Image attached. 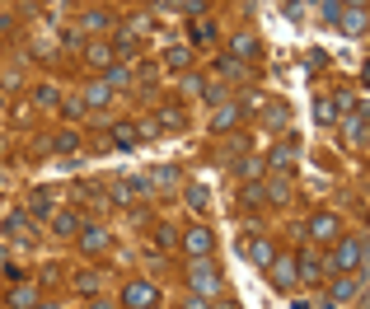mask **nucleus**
Returning a JSON list of instances; mask_svg holds the SVG:
<instances>
[{
  "label": "nucleus",
  "instance_id": "obj_1",
  "mask_svg": "<svg viewBox=\"0 0 370 309\" xmlns=\"http://www.w3.org/2000/svg\"><path fill=\"white\" fill-rule=\"evenodd\" d=\"M328 267H333V272H366V239H361V234H338Z\"/></svg>",
  "mask_w": 370,
  "mask_h": 309
},
{
  "label": "nucleus",
  "instance_id": "obj_2",
  "mask_svg": "<svg viewBox=\"0 0 370 309\" xmlns=\"http://www.w3.org/2000/svg\"><path fill=\"white\" fill-rule=\"evenodd\" d=\"M187 286H192V295H216V290H220V277H216L211 258H192V267H187Z\"/></svg>",
  "mask_w": 370,
  "mask_h": 309
},
{
  "label": "nucleus",
  "instance_id": "obj_3",
  "mask_svg": "<svg viewBox=\"0 0 370 309\" xmlns=\"http://www.w3.org/2000/svg\"><path fill=\"white\" fill-rule=\"evenodd\" d=\"M361 277H366V272H333V282H328V305L343 309L347 300H361Z\"/></svg>",
  "mask_w": 370,
  "mask_h": 309
},
{
  "label": "nucleus",
  "instance_id": "obj_4",
  "mask_svg": "<svg viewBox=\"0 0 370 309\" xmlns=\"http://www.w3.org/2000/svg\"><path fill=\"white\" fill-rule=\"evenodd\" d=\"M159 300V290L150 282H127L122 286V309H150Z\"/></svg>",
  "mask_w": 370,
  "mask_h": 309
},
{
  "label": "nucleus",
  "instance_id": "obj_5",
  "mask_svg": "<svg viewBox=\"0 0 370 309\" xmlns=\"http://www.w3.org/2000/svg\"><path fill=\"white\" fill-rule=\"evenodd\" d=\"M305 230H310V239H319V244H333V239L343 234V220H338L333 211H319V216H310Z\"/></svg>",
  "mask_w": 370,
  "mask_h": 309
},
{
  "label": "nucleus",
  "instance_id": "obj_6",
  "mask_svg": "<svg viewBox=\"0 0 370 309\" xmlns=\"http://www.w3.org/2000/svg\"><path fill=\"white\" fill-rule=\"evenodd\" d=\"M183 249H187V258H211V249H216L211 230H207V225H192V230L183 234Z\"/></svg>",
  "mask_w": 370,
  "mask_h": 309
},
{
  "label": "nucleus",
  "instance_id": "obj_7",
  "mask_svg": "<svg viewBox=\"0 0 370 309\" xmlns=\"http://www.w3.org/2000/svg\"><path fill=\"white\" fill-rule=\"evenodd\" d=\"M267 277H272V286H277V290H291V286L300 282V277H295V258H272Z\"/></svg>",
  "mask_w": 370,
  "mask_h": 309
},
{
  "label": "nucleus",
  "instance_id": "obj_8",
  "mask_svg": "<svg viewBox=\"0 0 370 309\" xmlns=\"http://www.w3.org/2000/svg\"><path fill=\"white\" fill-rule=\"evenodd\" d=\"M338 24H343V33L361 38V33H366V5H347L343 14H338Z\"/></svg>",
  "mask_w": 370,
  "mask_h": 309
},
{
  "label": "nucleus",
  "instance_id": "obj_9",
  "mask_svg": "<svg viewBox=\"0 0 370 309\" xmlns=\"http://www.w3.org/2000/svg\"><path fill=\"white\" fill-rule=\"evenodd\" d=\"M347 141H351L356 150L366 146V103H356V113L347 117Z\"/></svg>",
  "mask_w": 370,
  "mask_h": 309
},
{
  "label": "nucleus",
  "instance_id": "obj_10",
  "mask_svg": "<svg viewBox=\"0 0 370 309\" xmlns=\"http://www.w3.org/2000/svg\"><path fill=\"white\" fill-rule=\"evenodd\" d=\"M295 277H300V282H323V262H319L314 253H300L295 258Z\"/></svg>",
  "mask_w": 370,
  "mask_h": 309
},
{
  "label": "nucleus",
  "instance_id": "obj_11",
  "mask_svg": "<svg viewBox=\"0 0 370 309\" xmlns=\"http://www.w3.org/2000/svg\"><path fill=\"white\" fill-rule=\"evenodd\" d=\"M244 249H248V258H253V267H263V272L272 267V258H277V249H272L267 239H248Z\"/></svg>",
  "mask_w": 370,
  "mask_h": 309
},
{
  "label": "nucleus",
  "instance_id": "obj_12",
  "mask_svg": "<svg viewBox=\"0 0 370 309\" xmlns=\"http://www.w3.org/2000/svg\"><path fill=\"white\" fill-rule=\"evenodd\" d=\"M80 249H84V253H104L108 249V230H99V225L80 230Z\"/></svg>",
  "mask_w": 370,
  "mask_h": 309
},
{
  "label": "nucleus",
  "instance_id": "obj_13",
  "mask_svg": "<svg viewBox=\"0 0 370 309\" xmlns=\"http://www.w3.org/2000/svg\"><path fill=\"white\" fill-rule=\"evenodd\" d=\"M239 113H244V108H239V103H230V108H220V113H216L211 117V131H230L239 122Z\"/></svg>",
  "mask_w": 370,
  "mask_h": 309
},
{
  "label": "nucleus",
  "instance_id": "obj_14",
  "mask_svg": "<svg viewBox=\"0 0 370 309\" xmlns=\"http://www.w3.org/2000/svg\"><path fill=\"white\" fill-rule=\"evenodd\" d=\"M127 80H132V66H122V61H117V66H108V71H104V84H108V89H122Z\"/></svg>",
  "mask_w": 370,
  "mask_h": 309
},
{
  "label": "nucleus",
  "instance_id": "obj_15",
  "mask_svg": "<svg viewBox=\"0 0 370 309\" xmlns=\"http://www.w3.org/2000/svg\"><path fill=\"white\" fill-rule=\"evenodd\" d=\"M263 197H272V202H286V197H291V179H272V183H263Z\"/></svg>",
  "mask_w": 370,
  "mask_h": 309
},
{
  "label": "nucleus",
  "instance_id": "obj_16",
  "mask_svg": "<svg viewBox=\"0 0 370 309\" xmlns=\"http://www.w3.org/2000/svg\"><path fill=\"white\" fill-rule=\"evenodd\" d=\"M108 99H113V89H108L104 80H94V84H89V89H84V103H94V108H104Z\"/></svg>",
  "mask_w": 370,
  "mask_h": 309
},
{
  "label": "nucleus",
  "instance_id": "obj_17",
  "mask_svg": "<svg viewBox=\"0 0 370 309\" xmlns=\"http://www.w3.org/2000/svg\"><path fill=\"white\" fill-rule=\"evenodd\" d=\"M230 47H235V56H258V52H263V47H258V38H253V33H239V38L230 43Z\"/></svg>",
  "mask_w": 370,
  "mask_h": 309
},
{
  "label": "nucleus",
  "instance_id": "obj_18",
  "mask_svg": "<svg viewBox=\"0 0 370 309\" xmlns=\"http://www.w3.org/2000/svg\"><path fill=\"white\" fill-rule=\"evenodd\" d=\"M94 66H113V43H89V52H84Z\"/></svg>",
  "mask_w": 370,
  "mask_h": 309
},
{
  "label": "nucleus",
  "instance_id": "obj_19",
  "mask_svg": "<svg viewBox=\"0 0 370 309\" xmlns=\"http://www.w3.org/2000/svg\"><path fill=\"white\" fill-rule=\"evenodd\" d=\"M28 211H33V216H47V211H52V197H47V187H33V197H28Z\"/></svg>",
  "mask_w": 370,
  "mask_h": 309
},
{
  "label": "nucleus",
  "instance_id": "obj_20",
  "mask_svg": "<svg viewBox=\"0 0 370 309\" xmlns=\"http://www.w3.org/2000/svg\"><path fill=\"white\" fill-rule=\"evenodd\" d=\"M187 61H192V52H187V47H169V52H164V66H169V71H183Z\"/></svg>",
  "mask_w": 370,
  "mask_h": 309
},
{
  "label": "nucleus",
  "instance_id": "obj_21",
  "mask_svg": "<svg viewBox=\"0 0 370 309\" xmlns=\"http://www.w3.org/2000/svg\"><path fill=\"white\" fill-rule=\"evenodd\" d=\"M295 164V146H277L272 150V169H291Z\"/></svg>",
  "mask_w": 370,
  "mask_h": 309
},
{
  "label": "nucleus",
  "instance_id": "obj_22",
  "mask_svg": "<svg viewBox=\"0 0 370 309\" xmlns=\"http://www.w3.org/2000/svg\"><path fill=\"white\" fill-rule=\"evenodd\" d=\"M314 122H338V108H333V99H319V108H314Z\"/></svg>",
  "mask_w": 370,
  "mask_h": 309
},
{
  "label": "nucleus",
  "instance_id": "obj_23",
  "mask_svg": "<svg viewBox=\"0 0 370 309\" xmlns=\"http://www.w3.org/2000/svg\"><path fill=\"white\" fill-rule=\"evenodd\" d=\"M33 300H38V295H33L28 286H19V290L10 295V309H33Z\"/></svg>",
  "mask_w": 370,
  "mask_h": 309
},
{
  "label": "nucleus",
  "instance_id": "obj_24",
  "mask_svg": "<svg viewBox=\"0 0 370 309\" xmlns=\"http://www.w3.org/2000/svg\"><path fill=\"white\" fill-rule=\"evenodd\" d=\"M108 24H113L108 10H89V14H84V28H108Z\"/></svg>",
  "mask_w": 370,
  "mask_h": 309
},
{
  "label": "nucleus",
  "instance_id": "obj_25",
  "mask_svg": "<svg viewBox=\"0 0 370 309\" xmlns=\"http://www.w3.org/2000/svg\"><path fill=\"white\" fill-rule=\"evenodd\" d=\"M33 99L43 103V108H56V103H61V99H56V89H52V84H38V89H33Z\"/></svg>",
  "mask_w": 370,
  "mask_h": 309
},
{
  "label": "nucleus",
  "instance_id": "obj_26",
  "mask_svg": "<svg viewBox=\"0 0 370 309\" xmlns=\"http://www.w3.org/2000/svg\"><path fill=\"white\" fill-rule=\"evenodd\" d=\"M52 146H56V150H80V131H61Z\"/></svg>",
  "mask_w": 370,
  "mask_h": 309
},
{
  "label": "nucleus",
  "instance_id": "obj_27",
  "mask_svg": "<svg viewBox=\"0 0 370 309\" xmlns=\"http://www.w3.org/2000/svg\"><path fill=\"white\" fill-rule=\"evenodd\" d=\"M76 211H61V216H56V234H76Z\"/></svg>",
  "mask_w": 370,
  "mask_h": 309
},
{
  "label": "nucleus",
  "instance_id": "obj_28",
  "mask_svg": "<svg viewBox=\"0 0 370 309\" xmlns=\"http://www.w3.org/2000/svg\"><path fill=\"white\" fill-rule=\"evenodd\" d=\"M76 286L84 290V295H94V290H99V277H94V272H80V277H76Z\"/></svg>",
  "mask_w": 370,
  "mask_h": 309
},
{
  "label": "nucleus",
  "instance_id": "obj_29",
  "mask_svg": "<svg viewBox=\"0 0 370 309\" xmlns=\"http://www.w3.org/2000/svg\"><path fill=\"white\" fill-rule=\"evenodd\" d=\"M136 136H141L136 127H113V141H117V146H132Z\"/></svg>",
  "mask_w": 370,
  "mask_h": 309
},
{
  "label": "nucleus",
  "instance_id": "obj_30",
  "mask_svg": "<svg viewBox=\"0 0 370 309\" xmlns=\"http://www.w3.org/2000/svg\"><path fill=\"white\" fill-rule=\"evenodd\" d=\"M187 206H192V211H207V187H192V192H187Z\"/></svg>",
  "mask_w": 370,
  "mask_h": 309
},
{
  "label": "nucleus",
  "instance_id": "obj_31",
  "mask_svg": "<svg viewBox=\"0 0 370 309\" xmlns=\"http://www.w3.org/2000/svg\"><path fill=\"white\" fill-rule=\"evenodd\" d=\"M150 183H155V187H169V183H178V169H159Z\"/></svg>",
  "mask_w": 370,
  "mask_h": 309
},
{
  "label": "nucleus",
  "instance_id": "obj_32",
  "mask_svg": "<svg viewBox=\"0 0 370 309\" xmlns=\"http://www.w3.org/2000/svg\"><path fill=\"white\" fill-rule=\"evenodd\" d=\"M239 174H248V179L263 174V159H239Z\"/></svg>",
  "mask_w": 370,
  "mask_h": 309
},
{
  "label": "nucleus",
  "instance_id": "obj_33",
  "mask_svg": "<svg viewBox=\"0 0 370 309\" xmlns=\"http://www.w3.org/2000/svg\"><path fill=\"white\" fill-rule=\"evenodd\" d=\"M207 305H211L207 295H192V300H187V309H207Z\"/></svg>",
  "mask_w": 370,
  "mask_h": 309
},
{
  "label": "nucleus",
  "instance_id": "obj_34",
  "mask_svg": "<svg viewBox=\"0 0 370 309\" xmlns=\"http://www.w3.org/2000/svg\"><path fill=\"white\" fill-rule=\"evenodd\" d=\"M207 309H235V295H230V300H216V305H207Z\"/></svg>",
  "mask_w": 370,
  "mask_h": 309
},
{
  "label": "nucleus",
  "instance_id": "obj_35",
  "mask_svg": "<svg viewBox=\"0 0 370 309\" xmlns=\"http://www.w3.org/2000/svg\"><path fill=\"white\" fill-rule=\"evenodd\" d=\"M89 309H113V305H108V300H94V305H89Z\"/></svg>",
  "mask_w": 370,
  "mask_h": 309
},
{
  "label": "nucleus",
  "instance_id": "obj_36",
  "mask_svg": "<svg viewBox=\"0 0 370 309\" xmlns=\"http://www.w3.org/2000/svg\"><path fill=\"white\" fill-rule=\"evenodd\" d=\"M347 5H366V0H347Z\"/></svg>",
  "mask_w": 370,
  "mask_h": 309
},
{
  "label": "nucleus",
  "instance_id": "obj_37",
  "mask_svg": "<svg viewBox=\"0 0 370 309\" xmlns=\"http://www.w3.org/2000/svg\"><path fill=\"white\" fill-rule=\"evenodd\" d=\"M150 309H164V305H159V300H155V305H150Z\"/></svg>",
  "mask_w": 370,
  "mask_h": 309
}]
</instances>
